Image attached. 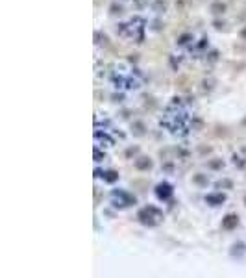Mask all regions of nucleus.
I'll return each instance as SVG.
<instances>
[{
    "mask_svg": "<svg viewBox=\"0 0 246 278\" xmlns=\"http://www.w3.org/2000/svg\"><path fill=\"white\" fill-rule=\"evenodd\" d=\"M237 225V217L235 215H228L224 219V227L226 228H233Z\"/></svg>",
    "mask_w": 246,
    "mask_h": 278,
    "instance_id": "0eeeda50",
    "label": "nucleus"
},
{
    "mask_svg": "<svg viewBox=\"0 0 246 278\" xmlns=\"http://www.w3.org/2000/svg\"><path fill=\"white\" fill-rule=\"evenodd\" d=\"M137 219L144 227H155V225H159L163 221V212L155 206H146L139 212Z\"/></svg>",
    "mask_w": 246,
    "mask_h": 278,
    "instance_id": "f03ea898",
    "label": "nucleus"
},
{
    "mask_svg": "<svg viewBox=\"0 0 246 278\" xmlns=\"http://www.w3.org/2000/svg\"><path fill=\"white\" fill-rule=\"evenodd\" d=\"M172 193H174V189H172V185L169 184V182H161V184H157V187H155V196L159 200H169L172 196Z\"/></svg>",
    "mask_w": 246,
    "mask_h": 278,
    "instance_id": "20e7f679",
    "label": "nucleus"
},
{
    "mask_svg": "<svg viewBox=\"0 0 246 278\" xmlns=\"http://www.w3.org/2000/svg\"><path fill=\"white\" fill-rule=\"evenodd\" d=\"M96 176H104V180H106V182H115V180H117V178H119V175H117V173H115V171H108V173H100V171H96Z\"/></svg>",
    "mask_w": 246,
    "mask_h": 278,
    "instance_id": "39448f33",
    "label": "nucleus"
},
{
    "mask_svg": "<svg viewBox=\"0 0 246 278\" xmlns=\"http://www.w3.org/2000/svg\"><path fill=\"white\" fill-rule=\"evenodd\" d=\"M111 202L115 208H128L135 204V196H132L130 193L123 191V189H115L111 193Z\"/></svg>",
    "mask_w": 246,
    "mask_h": 278,
    "instance_id": "7ed1b4c3",
    "label": "nucleus"
},
{
    "mask_svg": "<svg viewBox=\"0 0 246 278\" xmlns=\"http://www.w3.org/2000/svg\"><path fill=\"white\" fill-rule=\"evenodd\" d=\"M165 126L170 128L172 134H185L189 130V123H191V117L185 112L182 106L178 104H172L169 110H167V115H165Z\"/></svg>",
    "mask_w": 246,
    "mask_h": 278,
    "instance_id": "f257e3e1",
    "label": "nucleus"
},
{
    "mask_svg": "<svg viewBox=\"0 0 246 278\" xmlns=\"http://www.w3.org/2000/svg\"><path fill=\"white\" fill-rule=\"evenodd\" d=\"M224 195H209V196H205V200L209 202V204H213V206H216V204H222L224 202Z\"/></svg>",
    "mask_w": 246,
    "mask_h": 278,
    "instance_id": "423d86ee",
    "label": "nucleus"
}]
</instances>
